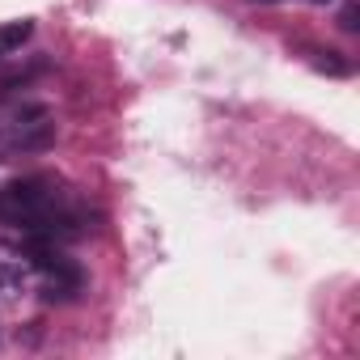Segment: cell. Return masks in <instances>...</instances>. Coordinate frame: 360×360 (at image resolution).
Returning <instances> with one entry per match:
<instances>
[{"label":"cell","instance_id":"1","mask_svg":"<svg viewBox=\"0 0 360 360\" xmlns=\"http://www.w3.org/2000/svg\"><path fill=\"white\" fill-rule=\"evenodd\" d=\"M0 221L26 229L30 238H64L77 233L81 217L68 208V195L56 178H13V183L0 187Z\"/></svg>","mask_w":360,"mask_h":360},{"label":"cell","instance_id":"2","mask_svg":"<svg viewBox=\"0 0 360 360\" xmlns=\"http://www.w3.org/2000/svg\"><path fill=\"white\" fill-rule=\"evenodd\" d=\"M26 292V276L22 267H9V263H0V305H9Z\"/></svg>","mask_w":360,"mask_h":360},{"label":"cell","instance_id":"3","mask_svg":"<svg viewBox=\"0 0 360 360\" xmlns=\"http://www.w3.org/2000/svg\"><path fill=\"white\" fill-rule=\"evenodd\" d=\"M34 34V22H5V26H0V51H18L26 39Z\"/></svg>","mask_w":360,"mask_h":360},{"label":"cell","instance_id":"4","mask_svg":"<svg viewBox=\"0 0 360 360\" xmlns=\"http://www.w3.org/2000/svg\"><path fill=\"white\" fill-rule=\"evenodd\" d=\"M314 68H318V72H330V77H347V64H343L335 51H318V56H314Z\"/></svg>","mask_w":360,"mask_h":360},{"label":"cell","instance_id":"5","mask_svg":"<svg viewBox=\"0 0 360 360\" xmlns=\"http://www.w3.org/2000/svg\"><path fill=\"white\" fill-rule=\"evenodd\" d=\"M339 30H347V34L360 30V5H356V0H347V5L339 9Z\"/></svg>","mask_w":360,"mask_h":360},{"label":"cell","instance_id":"6","mask_svg":"<svg viewBox=\"0 0 360 360\" xmlns=\"http://www.w3.org/2000/svg\"><path fill=\"white\" fill-rule=\"evenodd\" d=\"M314 5H326V0H314Z\"/></svg>","mask_w":360,"mask_h":360},{"label":"cell","instance_id":"7","mask_svg":"<svg viewBox=\"0 0 360 360\" xmlns=\"http://www.w3.org/2000/svg\"><path fill=\"white\" fill-rule=\"evenodd\" d=\"M259 5H271V0H259Z\"/></svg>","mask_w":360,"mask_h":360}]
</instances>
